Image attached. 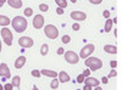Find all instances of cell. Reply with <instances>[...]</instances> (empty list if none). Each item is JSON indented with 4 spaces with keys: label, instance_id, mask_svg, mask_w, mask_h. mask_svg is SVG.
I'll return each instance as SVG.
<instances>
[{
    "label": "cell",
    "instance_id": "obj_15",
    "mask_svg": "<svg viewBox=\"0 0 122 90\" xmlns=\"http://www.w3.org/2000/svg\"><path fill=\"white\" fill-rule=\"evenodd\" d=\"M104 50H105V52H107V54H112V55H115V54H117V46H115V45H105L104 46Z\"/></svg>",
    "mask_w": 122,
    "mask_h": 90
},
{
    "label": "cell",
    "instance_id": "obj_27",
    "mask_svg": "<svg viewBox=\"0 0 122 90\" xmlns=\"http://www.w3.org/2000/svg\"><path fill=\"white\" fill-rule=\"evenodd\" d=\"M84 74H79L78 77H77V83H83L84 82Z\"/></svg>",
    "mask_w": 122,
    "mask_h": 90
},
{
    "label": "cell",
    "instance_id": "obj_37",
    "mask_svg": "<svg viewBox=\"0 0 122 90\" xmlns=\"http://www.w3.org/2000/svg\"><path fill=\"white\" fill-rule=\"evenodd\" d=\"M101 82H103L104 84H107V77H103V79H101Z\"/></svg>",
    "mask_w": 122,
    "mask_h": 90
},
{
    "label": "cell",
    "instance_id": "obj_32",
    "mask_svg": "<svg viewBox=\"0 0 122 90\" xmlns=\"http://www.w3.org/2000/svg\"><path fill=\"white\" fill-rule=\"evenodd\" d=\"M4 89H5V90H12V89H14V85H12V84H6V85L4 86Z\"/></svg>",
    "mask_w": 122,
    "mask_h": 90
},
{
    "label": "cell",
    "instance_id": "obj_34",
    "mask_svg": "<svg viewBox=\"0 0 122 90\" xmlns=\"http://www.w3.org/2000/svg\"><path fill=\"white\" fill-rule=\"evenodd\" d=\"M103 15H104V17H105V18H109V17H110V11H107V10H105V11L103 12Z\"/></svg>",
    "mask_w": 122,
    "mask_h": 90
},
{
    "label": "cell",
    "instance_id": "obj_28",
    "mask_svg": "<svg viewBox=\"0 0 122 90\" xmlns=\"http://www.w3.org/2000/svg\"><path fill=\"white\" fill-rule=\"evenodd\" d=\"M32 76H33V77L39 78V77H40V72L38 71V69H33V71H32Z\"/></svg>",
    "mask_w": 122,
    "mask_h": 90
},
{
    "label": "cell",
    "instance_id": "obj_6",
    "mask_svg": "<svg viewBox=\"0 0 122 90\" xmlns=\"http://www.w3.org/2000/svg\"><path fill=\"white\" fill-rule=\"evenodd\" d=\"M1 37H3V39H4V42L6 43V45H9V46L12 45V39H14V37H12V33L10 32L9 28L5 27V28L1 29Z\"/></svg>",
    "mask_w": 122,
    "mask_h": 90
},
{
    "label": "cell",
    "instance_id": "obj_9",
    "mask_svg": "<svg viewBox=\"0 0 122 90\" xmlns=\"http://www.w3.org/2000/svg\"><path fill=\"white\" fill-rule=\"evenodd\" d=\"M0 77L4 78H11V72L6 63H0Z\"/></svg>",
    "mask_w": 122,
    "mask_h": 90
},
{
    "label": "cell",
    "instance_id": "obj_10",
    "mask_svg": "<svg viewBox=\"0 0 122 90\" xmlns=\"http://www.w3.org/2000/svg\"><path fill=\"white\" fill-rule=\"evenodd\" d=\"M71 18L76 19V21H84L87 18V15L82 11H72L71 12Z\"/></svg>",
    "mask_w": 122,
    "mask_h": 90
},
{
    "label": "cell",
    "instance_id": "obj_41",
    "mask_svg": "<svg viewBox=\"0 0 122 90\" xmlns=\"http://www.w3.org/2000/svg\"><path fill=\"white\" fill-rule=\"evenodd\" d=\"M70 1L72 3V4H76V3H77V0H70Z\"/></svg>",
    "mask_w": 122,
    "mask_h": 90
},
{
    "label": "cell",
    "instance_id": "obj_23",
    "mask_svg": "<svg viewBox=\"0 0 122 90\" xmlns=\"http://www.w3.org/2000/svg\"><path fill=\"white\" fill-rule=\"evenodd\" d=\"M39 10H40V11H43V12H46L49 10V6L46 4H40L39 5Z\"/></svg>",
    "mask_w": 122,
    "mask_h": 90
},
{
    "label": "cell",
    "instance_id": "obj_22",
    "mask_svg": "<svg viewBox=\"0 0 122 90\" xmlns=\"http://www.w3.org/2000/svg\"><path fill=\"white\" fill-rule=\"evenodd\" d=\"M57 86H59V79L55 77V78L53 79L51 84H50V88H51V89H57Z\"/></svg>",
    "mask_w": 122,
    "mask_h": 90
},
{
    "label": "cell",
    "instance_id": "obj_39",
    "mask_svg": "<svg viewBox=\"0 0 122 90\" xmlns=\"http://www.w3.org/2000/svg\"><path fill=\"white\" fill-rule=\"evenodd\" d=\"M83 89H84V90H90V89H92V86H89V85H86Z\"/></svg>",
    "mask_w": 122,
    "mask_h": 90
},
{
    "label": "cell",
    "instance_id": "obj_17",
    "mask_svg": "<svg viewBox=\"0 0 122 90\" xmlns=\"http://www.w3.org/2000/svg\"><path fill=\"white\" fill-rule=\"evenodd\" d=\"M10 23V18L7 16H4V15H0V26H7Z\"/></svg>",
    "mask_w": 122,
    "mask_h": 90
},
{
    "label": "cell",
    "instance_id": "obj_11",
    "mask_svg": "<svg viewBox=\"0 0 122 90\" xmlns=\"http://www.w3.org/2000/svg\"><path fill=\"white\" fill-rule=\"evenodd\" d=\"M59 83H67V82H70V74L68 73H66L65 71H61L60 73H59Z\"/></svg>",
    "mask_w": 122,
    "mask_h": 90
},
{
    "label": "cell",
    "instance_id": "obj_1",
    "mask_svg": "<svg viewBox=\"0 0 122 90\" xmlns=\"http://www.w3.org/2000/svg\"><path fill=\"white\" fill-rule=\"evenodd\" d=\"M12 27L17 33H23L27 29V19L22 16H16L12 19Z\"/></svg>",
    "mask_w": 122,
    "mask_h": 90
},
{
    "label": "cell",
    "instance_id": "obj_40",
    "mask_svg": "<svg viewBox=\"0 0 122 90\" xmlns=\"http://www.w3.org/2000/svg\"><path fill=\"white\" fill-rule=\"evenodd\" d=\"M112 23H117V17H115V18H114V21H112Z\"/></svg>",
    "mask_w": 122,
    "mask_h": 90
},
{
    "label": "cell",
    "instance_id": "obj_33",
    "mask_svg": "<svg viewBox=\"0 0 122 90\" xmlns=\"http://www.w3.org/2000/svg\"><path fill=\"white\" fill-rule=\"evenodd\" d=\"M57 54H59V55H64V54H65L64 47H59V49H57Z\"/></svg>",
    "mask_w": 122,
    "mask_h": 90
},
{
    "label": "cell",
    "instance_id": "obj_3",
    "mask_svg": "<svg viewBox=\"0 0 122 90\" xmlns=\"http://www.w3.org/2000/svg\"><path fill=\"white\" fill-rule=\"evenodd\" d=\"M44 33L49 39H56L59 37V29L54 24H48L44 28Z\"/></svg>",
    "mask_w": 122,
    "mask_h": 90
},
{
    "label": "cell",
    "instance_id": "obj_4",
    "mask_svg": "<svg viewBox=\"0 0 122 90\" xmlns=\"http://www.w3.org/2000/svg\"><path fill=\"white\" fill-rule=\"evenodd\" d=\"M65 60L66 62H68L70 65H76L79 61V57L75 51H65Z\"/></svg>",
    "mask_w": 122,
    "mask_h": 90
},
{
    "label": "cell",
    "instance_id": "obj_25",
    "mask_svg": "<svg viewBox=\"0 0 122 90\" xmlns=\"http://www.w3.org/2000/svg\"><path fill=\"white\" fill-rule=\"evenodd\" d=\"M61 40H62V43H64V44H68V43L71 42V37H70V35H64Z\"/></svg>",
    "mask_w": 122,
    "mask_h": 90
},
{
    "label": "cell",
    "instance_id": "obj_36",
    "mask_svg": "<svg viewBox=\"0 0 122 90\" xmlns=\"http://www.w3.org/2000/svg\"><path fill=\"white\" fill-rule=\"evenodd\" d=\"M83 74H84V77H89V74H90V69H86Z\"/></svg>",
    "mask_w": 122,
    "mask_h": 90
},
{
    "label": "cell",
    "instance_id": "obj_21",
    "mask_svg": "<svg viewBox=\"0 0 122 90\" xmlns=\"http://www.w3.org/2000/svg\"><path fill=\"white\" fill-rule=\"evenodd\" d=\"M48 51H49L48 44H43V45H42V49H40V54H42L43 56H45V55L48 54Z\"/></svg>",
    "mask_w": 122,
    "mask_h": 90
},
{
    "label": "cell",
    "instance_id": "obj_31",
    "mask_svg": "<svg viewBox=\"0 0 122 90\" xmlns=\"http://www.w3.org/2000/svg\"><path fill=\"white\" fill-rule=\"evenodd\" d=\"M72 29H73V31H79L81 27H79L78 23H73V24H72Z\"/></svg>",
    "mask_w": 122,
    "mask_h": 90
},
{
    "label": "cell",
    "instance_id": "obj_12",
    "mask_svg": "<svg viewBox=\"0 0 122 90\" xmlns=\"http://www.w3.org/2000/svg\"><path fill=\"white\" fill-rule=\"evenodd\" d=\"M84 83H86V85H89V86H98L99 85L98 79L92 78V77H86L84 78Z\"/></svg>",
    "mask_w": 122,
    "mask_h": 90
},
{
    "label": "cell",
    "instance_id": "obj_42",
    "mask_svg": "<svg viewBox=\"0 0 122 90\" xmlns=\"http://www.w3.org/2000/svg\"><path fill=\"white\" fill-rule=\"evenodd\" d=\"M0 52H1V42H0Z\"/></svg>",
    "mask_w": 122,
    "mask_h": 90
},
{
    "label": "cell",
    "instance_id": "obj_5",
    "mask_svg": "<svg viewBox=\"0 0 122 90\" xmlns=\"http://www.w3.org/2000/svg\"><path fill=\"white\" fill-rule=\"evenodd\" d=\"M94 45L93 44H88V45H86L84 47H82L81 49V54H79V57L81 58H87V57H89L94 52Z\"/></svg>",
    "mask_w": 122,
    "mask_h": 90
},
{
    "label": "cell",
    "instance_id": "obj_38",
    "mask_svg": "<svg viewBox=\"0 0 122 90\" xmlns=\"http://www.w3.org/2000/svg\"><path fill=\"white\" fill-rule=\"evenodd\" d=\"M5 3H6V0H0V7H1Z\"/></svg>",
    "mask_w": 122,
    "mask_h": 90
},
{
    "label": "cell",
    "instance_id": "obj_7",
    "mask_svg": "<svg viewBox=\"0 0 122 90\" xmlns=\"http://www.w3.org/2000/svg\"><path fill=\"white\" fill-rule=\"evenodd\" d=\"M18 44L20 46H22V47H32L33 46V39L30 38V37H21L18 39Z\"/></svg>",
    "mask_w": 122,
    "mask_h": 90
},
{
    "label": "cell",
    "instance_id": "obj_35",
    "mask_svg": "<svg viewBox=\"0 0 122 90\" xmlns=\"http://www.w3.org/2000/svg\"><path fill=\"white\" fill-rule=\"evenodd\" d=\"M110 66H111V68H116L117 62H116V61H111V62H110Z\"/></svg>",
    "mask_w": 122,
    "mask_h": 90
},
{
    "label": "cell",
    "instance_id": "obj_13",
    "mask_svg": "<svg viewBox=\"0 0 122 90\" xmlns=\"http://www.w3.org/2000/svg\"><path fill=\"white\" fill-rule=\"evenodd\" d=\"M26 63V57L25 56H20L16 61H15V68L16 69H20V68H22Z\"/></svg>",
    "mask_w": 122,
    "mask_h": 90
},
{
    "label": "cell",
    "instance_id": "obj_30",
    "mask_svg": "<svg viewBox=\"0 0 122 90\" xmlns=\"http://www.w3.org/2000/svg\"><path fill=\"white\" fill-rule=\"evenodd\" d=\"M64 12H65V11H64V9H61V7L57 6V9H56V14H57V15H64Z\"/></svg>",
    "mask_w": 122,
    "mask_h": 90
},
{
    "label": "cell",
    "instance_id": "obj_24",
    "mask_svg": "<svg viewBox=\"0 0 122 90\" xmlns=\"http://www.w3.org/2000/svg\"><path fill=\"white\" fill-rule=\"evenodd\" d=\"M32 15H33V10L30 9V7H27V9L25 10V16L29 17V16H32Z\"/></svg>",
    "mask_w": 122,
    "mask_h": 90
},
{
    "label": "cell",
    "instance_id": "obj_29",
    "mask_svg": "<svg viewBox=\"0 0 122 90\" xmlns=\"http://www.w3.org/2000/svg\"><path fill=\"white\" fill-rule=\"evenodd\" d=\"M101 1H103V0H89V3L93 4V5H99V4H101Z\"/></svg>",
    "mask_w": 122,
    "mask_h": 90
},
{
    "label": "cell",
    "instance_id": "obj_14",
    "mask_svg": "<svg viewBox=\"0 0 122 90\" xmlns=\"http://www.w3.org/2000/svg\"><path fill=\"white\" fill-rule=\"evenodd\" d=\"M7 4L14 7V9H20V7H22V0H6Z\"/></svg>",
    "mask_w": 122,
    "mask_h": 90
},
{
    "label": "cell",
    "instance_id": "obj_20",
    "mask_svg": "<svg viewBox=\"0 0 122 90\" xmlns=\"http://www.w3.org/2000/svg\"><path fill=\"white\" fill-rule=\"evenodd\" d=\"M55 3H56L57 6L61 7V9H65V7L67 6V1H66V0H55Z\"/></svg>",
    "mask_w": 122,
    "mask_h": 90
},
{
    "label": "cell",
    "instance_id": "obj_43",
    "mask_svg": "<svg viewBox=\"0 0 122 90\" xmlns=\"http://www.w3.org/2000/svg\"><path fill=\"white\" fill-rule=\"evenodd\" d=\"M1 89H4V88H3V86H1V85H0V90H1Z\"/></svg>",
    "mask_w": 122,
    "mask_h": 90
},
{
    "label": "cell",
    "instance_id": "obj_19",
    "mask_svg": "<svg viewBox=\"0 0 122 90\" xmlns=\"http://www.w3.org/2000/svg\"><path fill=\"white\" fill-rule=\"evenodd\" d=\"M20 84H21V78H20V76H15L12 78V85L16 86V88H18Z\"/></svg>",
    "mask_w": 122,
    "mask_h": 90
},
{
    "label": "cell",
    "instance_id": "obj_16",
    "mask_svg": "<svg viewBox=\"0 0 122 90\" xmlns=\"http://www.w3.org/2000/svg\"><path fill=\"white\" fill-rule=\"evenodd\" d=\"M40 74L46 76V77H51V78L57 77V73L55 71H49V69H42V71H40Z\"/></svg>",
    "mask_w": 122,
    "mask_h": 90
},
{
    "label": "cell",
    "instance_id": "obj_18",
    "mask_svg": "<svg viewBox=\"0 0 122 90\" xmlns=\"http://www.w3.org/2000/svg\"><path fill=\"white\" fill-rule=\"evenodd\" d=\"M111 28H112V19L106 18V22H105V29H104V31H105L106 33H109V32L111 31Z\"/></svg>",
    "mask_w": 122,
    "mask_h": 90
},
{
    "label": "cell",
    "instance_id": "obj_2",
    "mask_svg": "<svg viewBox=\"0 0 122 90\" xmlns=\"http://www.w3.org/2000/svg\"><path fill=\"white\" fill-rule=\"evenodd\" d=\"M84 65L90 68V71H98L103 67V61L98 57H87L84 60Z\"/></svg>",
    "mask_w": 122,
    "mask_h": 90
},
{
    "label": "cell",
    "instance_id": "obj_8",
    "mask_svg": "<svg viewBox=\"0 0 122 90\" xmlns=\"http://www.w3.org/2000/svg\"><path fill=\"white\" fill-rule=\"evenodd\" d=\"M44 26V17L42 15H36L33 18V27L36 29H40Z\"/></svg>",
    "mask_w": 122,
    "mask_h": 90
},
{
    "label": "cell",
    "instance_id": "obj_26",
    "mask_svg": "<svg viewBox=\"0 0 122 90\" xmlns=\"http://www.w3.org/2000/svg\"><path fill=\"white\" fill-rule=\"evenodd\" d=\"M116 76H117V72L115 71V68H112V69H111V72L109 73L107 78H112V77H116Z\"/></svg>",
    "mask_w": 122,
    "mask_h": 90
}]
</instances>
